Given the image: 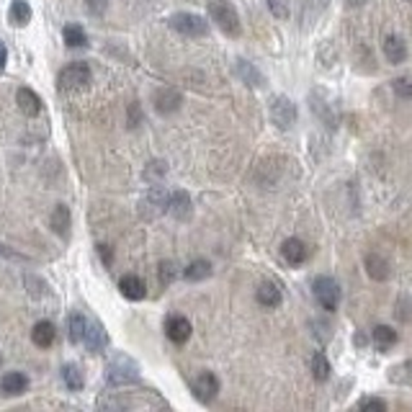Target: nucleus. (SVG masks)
Wrapping results in <instances>:
<instances>
[{
    "label": "nucleus",
    "instance_id": "f257e3e1",
    "mask_svg": "<svg viewBox=\"0 0 412 412\" xmlns=\"http://www.w3.org/2000/svg\"><path fill=\"white\" fill-rule=\"evenodd\" d=\"M206 11H209V19H212L219 32L230 39H237L243 34V23H240V13L234 8L230 0H206Z\"/></svg>",
    "mask_w": 412,
    "mask_h": 412
},
{
    "label": "nucleus",
    "instance_id": "f03ea898",
    "mask_svg": "<svg viewBox=\"0 0 412 412\" xmlns=\"http://www.w3.org/2000/svg\"><path fill=\"white\" fill-rule=\"evenodd\" d=\"M139 381V366L137 361H132L124 353H117L106 363V384L108 387H124V384H137Z\"/></svg>",
    "mask_w": 412,
    "mask_h": 412
},
{
    "label": "nucleus",
    "instance_id": "7ed1b4c3",
    "mask_svg": "<svg viewBox=\"0 0 412 412\" xmlns=\"http://www.w3.org/2000/svg\"><path fill=\"white\" fill-rule=\"evenodd\" d=\"M168 23L173 32H178L180 36H189V39H199V36L209 34V21L196 16V13H175V16H170Z\"/></svg>",
    "mask_w": 412,
    "mask_h": 412
},
{
    "label": "nucleus",
    "instance_id": "20e7f679",
    "mask_svg": "<svg viewBox=\"0 0 412 412\" xmlns=\"http://www.w3.org/2000/svg\"><path fill=\"white\" fill-rule=\"evenodd\" d=\"M312 294L317 299V304L328 312H335L340 304V286L332 276H317L312 281Z\"/></svg>",
    "mask_w": 412,
    "mask_h": 412
},
{
    "label": "nucleus",
    "instance_id": "39448f33",
    "mask_svg": "<svg viewBox=\"0 0 412 412\" xmlns=\"http://www.w3.org/2000/svg\"><path fill=\"white\" fill-rule=\"evenodd\" d=\"M57 83H60L62 90H80V88H85V85L90 83V67L85 62L67 64L57 75Z\"/></svg>",
    "mask_w": 412,
    "mask_h": 412
},
{
    "label": "nucleus",
    "instance_id": "423d86ee",
    "mask_svg": "<svg viewBox=\"0 0 412 412\" xmlns=\"http://www.w3.org/2000/svg\"><path fill=\"white\" fill-rule=\"evenodd\" d=\"M271 121H274L278 129H289L296 121V106L291 104V98L286 95H276L271 101Z\"/></svg>",
    "mask_w": 412,
    "mask_h": 412
},
{
    "label": "nucleus",
    "instance_id": "0eeeda50",
    "mask_svg": "<svg viewBox=\"0 0 412 412\" xmlns=\"http://www.w3.org/2000/svg\"><path fill=\"white\" fill-rule=\"evenodd\" d=\"M139 212H142L145 219H155L158 214L168 212V193L160 186H152L147 191V196L142 199V204H139Z\"/></svg>",
    "mask_w": 412,
    "mask_h": 412
},
{
    "label": "nucleus",
    "instance_id": "6e6552de",
    "mask_svg": "<svg viewBox=\"0 0 412 412\" xmlns=\"http://www.w3.org/2000/svg\"><path fill=\"white\" fill-rule=\"evenodd\" d=\"M193 394H196V400L199 402L209 404V402L219 394V379L214 376L212 371H201L199 376L193 379Z\"/></svg>",
    "mask_w": 412,
    "mask_h": 412
},
{
    "label": "nucleus",
    "instance_id": "1a4fd4ad",
    "mask_svg": "<svg viewBox=\"0 0 412 412\" xmlns=\"http://www.w3.org/2000/svg\"><path fill=\"white\" fill-rule=\"evenodd\" d=\"M168 212L170 217H175L178 222H186L191 219V214H193V201L186 191H173L168 196Z\"/></svg>",
    "mask_w": 412,
    "mask_h": 412
},
{
    "label": "nucleus",
    "instance_id": "9d476101",
    "mask_svg": "<svg viewBox=\"0 0 412 412\" xmlns=\"http://www.w3.org/2000/svg\"><path fill=\"white\" fill-rule=\"evenodd\" d=\"M83 346L90 350V353H101V350L108 348V335L98 319H88V330H85Z\"/></svg>",
    "mask_w": 412,
    "mask_h": 412
},
{
    "label": "nucleus",
    "instance_id": "9b49d317",
    "mask_svg": "<svg viewBox=\"0 0 412 412\" xmlns=\"http://www.w3.org/2000/svg\"><path fill=\"white\" fill-rule=\"evenodd\" d=\"M183 104V95L175 90V88H160L158 93H155V108H158V114L162 117H170V114H175Z\"/></svg>",
    "mask_w": 412,
    "mask_h": 412
},
{
    "label": "nucleus",
    "instance_id": "f8f14e48",
    "mask_svg": "<svg viewBox=\"0 0 412 412\" xmlns=\"http://www.w3.org/2000/svg\"><path fill=\"white\" fill-rule=\"evenodd\" d=\"M191 322L183 315H170L168 319H165V335H168L173 343H178V346H183L186 340L191 338Z\"/></svg>",
    "mask_w": 412,
    "mask_h": 412
},
{
    "label": "nucleus",
    "instance_id": "ddd939ff",
    "mask_svg": "<svg viewBox=\"0 0 412 412\" xmlns=\"http://www.w3.org/2000/svg\"><path fill=\"white\" fill-rule=\"evenodd\" d=\"M381 49H384V57H387L391 64H402L404 60H407V44H404V39H402V36H397V34L384 36Z\"/></svg>",
    "mask_w": 412,
    "mask_h": 412
},
{
    "label": "nucleus",
    "instance_id": "4468645a",
    "mask_svg": "<svg viewBox=\"0 0 412 412\" xmlns=\"http://www.w3.org/2000/svg\"><path fill=\"white\" fill-rule=\"evenodd\" d=\"M16 104L26 117H39L42 114V98L32 88H19L16 90Z\"/></svg>",
    "mask_w": 412,
    "mask_h": 412
},
{
    "label": "nucleus",
    "instance_id": "2eb2a0df",
    "mask_svg": "<svg viewBox=\"0 0 412 412\" xmlns=\"http://www.w3.org/2000/svg\"><path fill=\"white\" fill-rule=\"evenodd\" d=\"M119 291H121V296H127L129 302H139V299H145V294H147V286H145V281L139 278V276H121V281H119Z\"/></svg>",
    "mask_w": 412,
    "mask_h": 412
},
{
    "label": "nucleus",
    "instance_id": "dca6fc26",
    "mask_svg": "<svg viewBox=\"0 0 412 412\" xmlns=\"http://www.w3.org/2000/svg\"><path fill=\"white\" fill-rule=\"evenodd\" d=\"M281 255L289 265H302L306 260V245L299 237H289L281 245Z\"/></svg>",
    "mask_w": 412,
    "mask_h": 412
},
{
    "label": "nucleus",
    "instance_id": "f3484780",
    "mask_svg": "<svg viewBox=\"0 0 412 412\" xmlns=\"http://www.w3.org/2000/svg\"><path fill=\"white\" fill-rule=\"evenodd\" d=\"M26 387H29V379H26L23 374H19V371L5 374L3 381H0V391H3L5 397H19V394L26 391Z\"/></svg>",
    "mask_w": 412,
    "mask_h": 412
},
{
    "label": "nucleus",
    "instance_id": "a211bd4d",
    "mask_svg": "<svg viewBox=\"0 0 412 412\" xmlns=\"http://www.w3.org/2000/svg\"><path fill=\"white\" fill-rule=\"evenodd\" d=\"M54 338H57V330H54L52 322H47V319H42V322H36L32 330V340L34 346H39V348H49L54 343Z\"/></svg>",
    "mask_w": 412,
    "mask_h": 412
},
{
    "label": "nucleus",
    "instance_id": "6ab92c4d",
    "mask_svg": "<svg viewBox=\"0 0 412 412\" xmlns=\"http://www.w3.org/2000/svg\"><path fill=\"white\" fill-rule=\"evenodd\" d=\"M371 338H374V346L384 353V350H389V348H394L397 346V330L394 328H389V325H376L374 328V332H371Z\"/></svg>",
    "mask_w": 412,
    "mask_h": 412
},
{
    "label": "nucleus",
    "instance_id": "aec40b11",
    "mask_svg": "<svg viewBox=\"0 0 412 412\" xmlns=\"http://www.w3.org/2000/svg\"><path fill=\"white\" fill-rule=\"evenodd\" d=\"M255 299H258V304L274 309V306L281 304V289L276 284H271V281H263V284L258 286V291H255Z\"/></svg>",
    "mask_w": 412,
    "mask_h": 412
},
{
    "label": "nucleus",
    "instance_id": "412c9836",
    "mask_svg": "<svg viewBox=\"0 0 412 412\" xmlns=\"http://www.w3.org/2000/svg\"><path fill=\"white\" fill-rule=\"evenodd\" d=\"M366 274L374 278V281H387L389 278V263L381 258V255H376V253H371V255H366Z\"/></svg>",
    "mask_w": 412,
    "mask_h": 412
},
{
    "label": "nucleus",
    "instance_id": "4be33fe9",
    "mask_svg": "<svg viewBox=\"0 0 412 412\" xmlns=\"http://www.w3.org/2000/svg\"><path fill=\"white\" fill-rule=\"evenodd\" d=\"M234 70H237V75H240V80H245V83L250 85V88H260V85H265V77L258 73V70H255V67L247 62V60H237Z\"/></svg>",
    "mask_w": 412,
    "mask_h": 412
},
{
    "label": "nucleus",
    "instance_id": "5701e85b",
    "mask_svg": "<svg viewBox=\"0 0 412 412\" xmlns=\"http://www.w3.org/2000/svg\"><path fill=\"white\" fill-rule=\"evenodd\" d=\"M49 224H52V230L60 234V237H67V234H70V209H67L64 204H57Z\"/></svg>",
    "mask_w": 412,
    "mask_h": 412
},
{
    "label": "nucleus",
    "instance_id": "b1692460",
    "mask_svg": "<svg viewBox=\"0 0 412 412\" xmlns=\"http://www.w3.org/2000/svg\"><path fill=\"white\" fill-rule=\"evenodd\" d=\"M183 276H186V281H204V278H209V276H212V263H209V260H204V258L191 260V263L186 265Z\"/></svg>",
    "mask_w": 412,
    "mask_h": 412
},
{
    "label": "nucleus",
    "instance_id": "393cba45",
    "mask_svg": "<svg viewBox=\"0 0 412 412\" xmlns=\"http://www.w3.org/2000/svg\"><path fill=\"white\" fill-rule=\"evenodd\" d=\"M8 19H11L13 26H26V23L32 21V5L26 0H13Z\"/></svg>",
    "mask_w": 412,
    "mask_h": 412
},
{
    "label": "nucleus",
    "instance_id": "a878e982",
    "mask_svg": "<svg viewBox=\"0 0 412 412\" xmlns=\"http://www.w3.org/2000/svg\"><path fill=\"white\" fill-rule=\"evenodd\" d=\"M67 330H70V340H73L75 346H83L85 340V330H88V319L83 315H70V322H67Z\"/></svg>",
    "mask_w": 412,
    "mask_h": 412
},
{
    "label": "nucleus",
    "instance_id": "bb28decb",
    "mask_svg": "<svg viewBox=\"0 0 412 412\" xmlns=\"http://www.w3.org/2000/svg\"><path fill=\"white\" fill-rule=\"evenodd\" d=\"M62 36H64V44H67V47H73V49H80V47H85V44H88V36H85V32L80 29V26H77V23L64 26Z\"/></svg>",
    "mask_w": 412,
    "mask_h": 412
},
{
    "label": "nucleus",
    "instance_id": "cd10ccee",
    "mask_svg": "<svg viewBox=\"0 0 412 412\" xmlns=\"http://www.w3.org/2000/svg\"><path fill=\"white\" fill-rule=\"evenodd\" d=\"M312 374H315V379L317 381H328L330 374H332V366H330L328 356L319 350V353H315V359H312Z\"/></svg>",
    "mask_w": 412,
    "mask_h": 412
},
{
    "label": "nucleus",
    "instance_id": "c85d7f7f",
    "mask_svg": "<svg viewBox=\"0 0 412 412\" xmlns=\"http://www.w3.org/2000/svg\"><path fill=\"white\" fill-rule=\"evenodd\" d=\"M62 381L67 384V389L80 391L83 389V371L77 369L75 363H67V366L62 369Z\"/></svg>",
    "mask_w": 412,
    "mask_h": 412
},
{
    "label": "nucleus",
    "instance_id": "c756f323",
    "mask_svg": "<svg viewBox=\"0 0 412 412\" xmlns=\"http://www.w3.org/2000/svg\"><path fill=\"white\" fill-rule=\"evenodd\" d=\"M356 410H363V412H384L387 410V402L384 400H376V397H363V400L356 404Z\"/></svg>",
    "mask_w": 412,
    "mask_h": 412
},
{
    "label": "nucleus",
    "instance_id": "7c9ffc66",
    "mask_svg": "<svg viewBox=\"0 0 412 412\" xmlns=\"http://www.w3.org/2000/svg\"><path fill=\"white\" fill-rule=\"evenodd\" d=\"M158 274H160V284L168 286V284H173V278L178 276V271H175V263L162 260V263H160V268H158Z\"/></svg>",
    "mask_w": 412,
    "mask_h": 412
},
{
    "label": "nucleus",
    "instance_id": "2f4dec72",
    "mask_svg": "<svg viewBox=\"0 0 412 412\" xmlns=\"http://www.w3.org/2000/svg\"><path fill=\"white\" fill-rule=\"evenodd\" d=\"M391 88H394V93L400 95V98H407V101L412 98V80H407V77H397L391 83Z\"/></svg>",
    "mask_w": 412,
    "mask_h": 412
},
{
    "label": "nucleus",
    "instance_id": "473e14b6",
    "mask_svg": "<svg viewBox=\"0 0 412 412\" xmlns=\"http://www.w3.org/2000/svg\"><path fill=\"white\" fill-rule=\"evenodd\" d=\"M268 8L276 19H281V21L289 19V0H268Z\"/></svg>",
    "mask_w": 412,
    "mask_h": 412
},
{
    "label": "nucleus",
    "instance_id": "72a5a7b5",
    "mask_svg": "<svg viewBox=\"0 0 412 412\" xmlns=\"http://www.w3.org/2000/svg\"><path fill=\"white\" fill-rule=\"evenodd\" d=\"M165 175V162H149V168L145 170V178L147 180H155V178H162Z\"/></svg>",
    "mask_w": 412,
    "mask_h": 412
},
{
    "label": "nucleus",
    "instance_id": "f704fd0d",
    "mask_svg": "<svg viewBox=\"0 0 412 412\" xmlns=\"http://www.w3.org/2000/svg\"><path fill=\"white\" fill-rule=\"evenodd\" d=\"M106 5L108 0H85V8H88V13H93V16H104Z\"/></svg>",
    "mask_w": 412,
    "mask_h": 412
},
{
    "label": "nucleus",
    "instance_id": "c9c22d12",
    "mask_svg": "<svg viewBox=\"0 0 412 412\" xmlns=\"http://www.w3.org/2000/svg\"><path fill=\"white\" fill-rule=\"evenodd\" d=\"M98 253H101V260H104V265H111L114 263V250L108 247V245H98Z\"/></svg>",
    "mask_w": 412,
    "mask_h": 412
},
{
    "label": "nucleus",
    "instance_id": "e433bc0d",
    "mask_svg": "<svg viewBox=\"0 0 412 412\" xmlns=\"http://www.w3.org/2000/svg\"><path fill=\"white\" fill-rule=\"evenodd\" d=\"M0 255H3V258H11V260H26L21 253H16L13 247H8V245H3V243H0Z\"/></svg>",
    "mask_w": 412,
    "mask_h": 412
},
{
    "label": "nucleus",
    "instance_id": "4c0bfd02",
    "mask_svg": "<svg viewBox=\"0 0 412 412\" xmlns=\"http://www.w3.org/2000/svg\"><path fill=\"white\" fill-rule=\"evenodd\" d=\"M137 121H139V106L137 104H132V119H129V124L137 127Z\"/></svg>",
    "mask_w": 412,
    "mask_h": 412
},
{
    "label": "nucleus",
    "instance_id": "58836bf2",
    "mask_svg": "<svg viewBox=\"0 0 412 412\" xmlns=\"http://www.w3.org/2000/svg\"><path fill=\"white\" fill-rule=\"evenodd\" d=\"M5 62H8V52H5V44L0 42V70L5 67Z\"/></svg>",
    "mask_w": 412,
    "mask_h": 412
},
{
    "label": "nucleus",
    "instance_id": "ea45409f",
    "mask_svg": "<svg viewBox=\"0 0 412 412\" xmlns=\"http://www.w3.org/2000/svg\"><path fill=\"white\" fill-rule=\"evenodd\" d=\"M346 3H348L350 8H359V5H363V3H366V0H346Z\"/></svg>",
    "mask_w": 412,
    "mask_h": 412
},
{
    "label": "nucleus",
    "instance_id": "a19ab883",
    "mask_svg": "<svg viewBox=\"0 0 412 412\" xmlns=\"http://www.w3.org/2000/svg\"><path fill=\"white\" fill-rule=\"evenodd\" d=\"M0 366H3V356H0Z\"/></svg>",
    "mask_w": 412,
    "mask_h": 412
},
{
    "label": "nucleus",
    "instance_id": "79ce46f5",
    "mask_svg": "<svg viewBox=\"0 0 412 412\" xmlns=\"http://www.w3.org/2000/svg\"><path fill=\"white\" fill-rule=\"evenodd\" d=\"M410 3H412V0H410Z\"/></svg>",
    "mask_w": 412,
    "mask_h": 412
}]
</instances>
